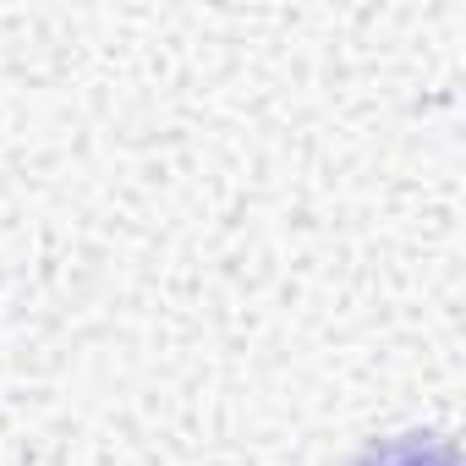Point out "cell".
Returning a JSON list of instances; mask_svg holds the SVG:
<instances>
[{
    "mask_svg": "<svg viewBox=\"0 0 466 466\" xmlns=\"http://www.w3.org/2000/svg\"><path fill=\"white\" fill-rule=\"evenodd\" d=\"M362 466H455V450H450L444 439H422V433H411V439L379 444Z\"/></svg>",
    "mask_w": 466,
    "mask_h": 466,
    "instance_id": "obj_1",
    "label": "cell"
}]
</instances>
